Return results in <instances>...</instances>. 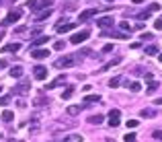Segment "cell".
Instances as JSON below:
<instances>
[{
    "instance_id": "obj_46",
    "label": "cell",
    "mask_w": 162,
    "mask_h": 142,
    "mask_svg": "<svg viewBox=\"0 0 162 142\" xmlns=\"http://www.w3.org/2000/svg\"><path fill=\"white\" fill-rule=\"evenodd\" d=\"M0 37H2V35H0Z\"/></svg>"
},
{
    "instance_id": "obj_41",
    "label": "cell",
    "mask_w": 162,
    "mask_h": 142,
    "mask_svg": "<svg viewBox=\"0 0 162 142\" xmlns=\"http://www.w3.org/2000/svg\"><path fill=\"white\" fill-rule=\"evenodd\" d=\"M90 54H93L90 49H82V52H80V56H90Z\"/></svg>"
},
{
    "instance_id": "obj_16",
    "label": "cell",
    "mask_w": 162,
    "mask_h": 142,
    "mask_svg": "<svg viewBox=\"0 0 162 142\" xmlns=\"http://www.w3.org/2000/svg\"><path fill=\"white\" fill-rule=\"evenodd\" d=\"M101 101V97L99 95H94V93H90V95H86L84 97V105H88V103H99Z\"/></svg>"
},
{
    "instance_id": "obj_23",
    "label": "cell",
    "mask_w": 162,
    "mask_h": 142,
    "mask_svg": "<svg viewBox=\"0 0 162 142\" xmlns=\"http://www.w3.org/2000/svg\"><path fill=\"white\" fill-rule=\"evenodd\" d=\"M66 111H68V115H72V118H74V115H78V113H80V107H78V105H70Z\"/></svg>"
},
{
    "instance_id": "obj_44",
    "label": "cell",
    "mask_w": 162,
    "mask_h": 142,
    "mask_svg": "<svg viewBox=\"0 0 162 142\" xmlns=\"http://www.w3.org/2000/svg\"><path fill=\"white\" fill-rule=\"evenodd\" d=\"M107 2H115V0H107Z\"/></svg>"
},
{
    "instance_id": "obj_26",
    "label": "cell",
    "mask_w": 162,
    "mask_h": 142,
    "mask_svg": "<svg viewBox=\"0 0 162 142\" xmlns=\"http://www.w3.org/2000/svg\"><path fill=\"white\" fill-rule=\"evenodd\" d=\"M119 27H121V31H123V33H131V31H133V27H129L127 21H123V23L119 25Z\"/></svg>"
},
{
    "instance_id": "obj_35",
    "label": "cell",
    "mask_w": 162,
    "mask_h": 142,
    "mask_svg": "<svg viewBox=\"0 0 162 142\" xmlns=\"http://www.w3.org/2000/svg\"><path fill=\"white\" fill-rule=\"evenodd\" d=\"M127 128H129V130L138 128V119H127Z\"/></svg>"
},
{
    "instance_id": "obj_28",
    "label": "cell",
    "mask_w": 162,
    "mask_h": 142,
    "mask_svg": "<svg viewBox=\"0 0 162 142\" xmlns=\"http://www.w3.org/2000/svg\"><path fill=\"white\" fill-rule=\"evenodd\" d=\"M119 62H121V60H111V62H107V64L103 66V70H109V68H113V66H117Z\"/></svg>"
},
{
    "instance_id": "obj_15",
    "label": "cell",
    "mask_w": 162,
    "mask_h": 142,
    "mask_svg": "<svg viewBox=\"0 0 162 142\" xmlns=\"http://www.w3.org/2000/svg\"><path fill=\"white\" fill-rule=\"evenodd\" d=\"M49 39H51L49 35H41V37H37L31 46H33V47H39V46H43V43H49Z\"/></svg>"
},
{
    "instance_id": "obj_33",
    "label": "cell",
    "mask_w": 162,
    "mask_h": 142,
    "mask_svg": "<svg viewBox=\"0 0 162 142\" xmlns=\"http://www.w3.org/2000/svg\"><path fill=\"white\" fill-rule=\"evenodd\" d=\"M8 103H11V97L8 95H2L0 97V105H8Z\"/></svg>"
},
{
    "instance_id": "obj_29",
    "label": "cell",
    "mask_w": 162,
    "mask_h": 142,
    "mask_svg": "<svg viewBox=\"0 0 162 142\" xmlns=\"http://www.w3.org/2000/svg\"><path fill=\"white\" fill-rule=\"evenodd\" d=\"M33 103L39 107V105H45V103H49V99H47V97H39V99H35Z\"/></svg>"
},
{
    "instance_id": "obj_7",
    "label": "cell",
    "mask_w": 162,
    "mask_h": 142,
    "mask_svg": "<svg viewBox=\"0 0 162 142\" xmlns=\"http://www.w3.org/2000/svg\"><path fill=\"white\" fill-rule=\"evenodd\" d=\"M21 17H23V12H21V11H11L8 14H6V23H8V25L17 23V21H21Z\"/></svg>"
},
{
    "instance_id": "obj_2",
    "label": "cell",
    "mask_w": 162,
    "mask_h": 142,
    "mask_svg": "<svg viewBox=\"0 0 162 142\" xmlns=\"http://www.w3.org/2000/svg\"><path fill=\"white\" fill-rule=\"evenodd\" d=\"M88 35H90L88 29H84V31H80V33H74V35L70 37V43H82V41L88 39Z\"/></svg>"
},
{
    "instance_id": "obj_38",
    "label": "cell",
    "mask_w": 162,
    "mask_h": 142,
    "mask_svg": "<svg viewBox=\"0 0 162 142\" xmlns=\"http://www.w3.org/2000/svg\"><path fill=\"white\" fill-rule=\"evenodd\" d=\"M111 49H113V43H107V46L103 47V54H109Z\"/></svg>"
},
{
    "instance_id": "obj_3",
    "label": "cell",
    "mask_w": 162,
    "mask_h": 142,
    "mask_svg": "<svg viewBox=\"0 0 162 142\" xmlns=\"http://www.w3.org/2000/svg\"><path fill=\"white\" fill-rule=\"evenodd\" d=\"M29 91H31V83L29 80H23V83H19L12 89V93H17V95H27Z\"/></svg>"
},
{
    "instance_id": "obj_27",
    "label": "cell",
    "mask_w": 162,
    "mask_h": 142,
    "mask_svg": "<svg viewBox=\"0 0 162 142\" xmlns=\"http://www.w3.org/2000/svg\"><path fill=\"white\" fill-rule=\"evenodd\" d=\"M160 87V83H156V80H152V83H148V93H154L156 89Z\"/></svg>"
},
{
    "instance_id": "obj_1",
    "label": "cell",
    "mask_w": 162,
    "mask_h": 142,
    "mask_svg": "<svg viewBox=\"0 0 162 142\" xmlns=\"http://www.w3.org/2000/svg\"><path fill=\"white\" fill-rule=\"evenodd\" d=\"M72 66H76V60L72 56H64L56 62V68H72Z\"/></svg>"
},
{
    "instance_id": "obj_45",
    "label": "cell",
    "mask_w": 162,
    "mask_h": 142,
    "mask_svg": "<svg viewBox=\"0 0 162 142\" xmlns=\"http://www.w3.org/2000/svg\"><path fill=\"white\" fill-rule=\"evenodd\" d=\"M12 2H17V0H12Z\"/></svg>"
},
{
    "instance_id": "obj_24",
    "label": "cell",
    "mask_w": 162,
    "mask_h": 142,
    "mask_svg": "<svg viewBox=\"0 0 162 142\" xmlns=\"http://www.w3.org/2000/svg\"><path fill=\"white\" fill-rule=\"evenodd\" d=\"M21 74H23V68H21V66H12V68H11V76L19 78Z\"/></svg>"
},
{
    "instance_id": "obj_42",
    "label": "cell",
    "mask_w": 162,
    "mask_h": 142,
    "mask_svg": "<svg viewBox=\"0 0 162 142\" xmlns=\"http://www.w3.org/2000/svg\"><path fill=\"white\" fill-rule=\"evenodd\" d=\"M154 103H156V105H162V97H158V99H154Z\"/></svg>"
},
{
    "instance_id": "obj_9",
    "label": "cell",
    "mask_w": 162,
    "mask_h": 142,
    "mask_svg": "<svg viewBox=\"0 0 162 142\" xmlns=\"http://www.w3.org/2000/svg\"><path fill=\"white\" fill-rule=\"evenodd\" d=\"M66 83V74H62V76H58L56 80H51V83L45 87V91H51V89H56V87H62V84Z\"/></svg>"
},
{
    "instance_id": "obj_22",
    "label": "cell",
    "mask_w": 162,
    "mask_h": 142,
    "mask_svg": "<svg viewBox=\"0 0 162 142\" xmlns=\"http://www.w3.org/2000/svg\"><path fill=\"white\" fill-rule=\"evenodd\" d=\"M158 115V111H154V109H142V118H156Z\"/></svg>"
},
{
    "instance_id": "obj_12",
    "label": "cell",
    "mask_w": 162,
    "mask_h": 142,
    "mask_svg": "<svg viewBox=\"0 0 162 142\" xmlns=\"http://www.w3.org/2000/svg\"><path fill=\"white\" fill-rule=\"evenodd\" d=\"M49 17H51V8H43L41 12H37L35 21H37V23H41V21H45V19H49Z\"/></svg>"
},
{
    "instance_id": "obj_34",
    "label": "cell",
    "mask_w": 162,
    "mask_h": 142,
    "mask_svg": "<svg viewBox=\"0 0 162 142\" xmlns=\"http://www.w3.org/2000/svg\"><path fill=\"white\" fill-rule=\"evenodd\" d=\"M123 142H136V134H133V132H131V134H125Z\"/></svg>"
},
{
    "instance_id": "obj_6",
    "label": "cell",
    "mask_w": 162,
    "mask_h": 142,
    "mask_svg": "<svg viewBox=\"0 0 162 142\" xmlns=\"http://www.w3.org/2000/svg\"><path fill=\"white\" fill-rule=\"evenodd\" d=\"M74 27H76L74 23H64V21H60V23L56 25V31H58V33H68V31L74 29Z\"/></svg>"
},
{
    "instance_id": "obj_11",
    "label": "cell",
    "mask_w": 162,
    "mask_h": 142,
    "mask_svg": "<svg viewBox=\"0 0 162 142\" xmlns=\"http://www.w3.org/2000/svg\"><path fill=\"white\" fill-rule=\"evenodd\" d=\"M31 58H35V60L49 58V49H33V52H31Z\"/></svg>"
},
{
    "instance_id": "obj_18",
    "label": "cell",
    "mask_w": 162,
    "mask_h": 142,
    "mask_svg": "<svg viewBox=\"0 0 162 142\" xmlns=\"http://www.w3.org/2000/svg\"><path fill=\"white\" fill-rule=\"evenodd\" d=\"M105 35L113 37V39H123V37H127L125 33H119V31H105Z\"/></svg>"
},
{
    "instance_id": "obj_20",
    "label": "cell",
    "mask_w": 162,
    "mask_h": 142,
    "mask_svg": "<svg viewBox=\"0 0 162 142\" xmlns=\"http://www.w3.org/2000/svg\"><path fill=\"white\" fill-rule=\"evenodd\" d=\"M72 95H74V87H68L66 91H62V95H60V97H62L64 101H68V99L72 97Z\"/></svg>"
},
{
    "instance_id": "obj_31",
    "label": "cell",
    "mask_w": 162,
    "mask_h": 142,
    "mask_svg": "<svg viewBox=\"0 0 162 142\" xmlns=\"http://www.w3.org/2000/svg\"><path fill=\"white\" fill-rule=\"evenodd\" d=\"M129 89H131V93H139L142 84H139V83H131V84H129Z\"/></svg>"
},
{
    "instance_id": "obj_40",
    "label": "cell",
    "mask_w": 162,
    "mask_h": 142,
    "mask_svg": "<svg viewBox=\"0 0 162 142\" xmlns=\"http://www.w3.org/2000/svg\"><path fill=\"white\" fill-rule=\"evenodd\" d=\"M64 46H66L64 41H58V43H56V46H53V47H56V49H64Z\"/></svg>"
},
{
    "instance_id": "obj_5",
    "label": "cell",
    "mask_w": 162,
    "mask_h": 142,
    "mask_svg": "<svg viewBox=\"0 0 162 142\" xmlns=\"http://www.w3.org/2000/svg\"><path fill=\"white\" fill-rule=\"evenodd\" d=\"M33 76L37 80H45L47 78V68L45 66H35L33 68Z\"/></svg>"
},
{
    "instance_id": "obj_36",
    "label": "cell",
    "mask_w": 162,
    "mask_h": 142,
    "mask_svg": "<svg viewBox=\"0 0 162 142\" xmlns=\"http://www.w3.org/2000/svg\"><path fill=\"white\" fill-rule=\"evenodd\" d=\"M154 29H156V31H162V19H156V21H154Z\"/></svg>"
},
{
    "instance_id": "obj_30",
    "label": "cell",
    "mask_w": 162,
    "mask_h": 142,
    "mask_svg": "<svg viewBox=\"0 0 162 142\" xmlns=\"http://www.w3.org/2000/svg\"><path fill=\"white\" fill-rule=\"evenodd\" d=\"M150 14H152L150 11H144V12H139V14H138V19H139V21H148V19H150Z\"/></svg>"
},
{
    "instance_id": "obj_10",
    "label": "cell",
    "mask_w": 162,
    "mask_h": 142,
    "mask_svg": "<svg viewBox=\"0 0 162 142\" xmlns=\"http://www.w3.org/2000/svg\"><path fill=\"white\" fill-rule=\"evenodd\" d=\"M94 14H96V11H94V8H88V11H82L80 14H78V21H80V23H84V21L93 19Z\"/></svg>"
},
{
    "instance_id": "obj_21",
    "label": "cell",
    "mask_w": 162,
    "mask_h": 142,
    "mask_svg": "<svg viewBox=\"0 0 162 142\" xmlns=\"http://www.w3.org/2000/svg\"><path fill=\"white\" fill-rule=\"evenodd\" d=\"M146 54H148V56H156V54H160V47L158 46H148L146 47Z\"/></svg>"
},
{
    "instance_id": "obj_37",
    "label": "cell",
    "mask_w": 162,
    "mask_h": 142,
    "mask_svg": "<svg viewBox=\"0 0 162 142\" xmlns=\"http://www.w3.org/2000/svg\"><path fill=\"white\" fill-rule=\"evenodd\" d=\"M156 140H162V130H154V134H152Z\"/></svg>"
},
{
    "instance_id": "obj_13",
    "label": "cell",
    "mask_w": 162,
    "mask_h": 142,
    "mask_svg": "<svg viewBox=\"0 0 162 142\" xmlns=\"http://www.w3.org/2000/svg\"><path fill=\"white\" fill-rule=\"evenodd\" d=\"M60 142H84V138H82L80 134H68V136H64Z\"/></svg>"
},
{
    "instance_id": "obj_32",
    "label": "cell",
    "mask_w": 162,
    "mask_h": 142,
    "mask_svg": "<svg viewBox=\"0 0 162 142\" xmlns=\"http://www.w3.org/2000/svg\"><path fill=\"white\" fill-rule=\"evenodd\" d=\"M27 6H29L31 11H37V8H39V2H37V0H29V4H27Z\"/></svg>"
},
{
    "instance_id": "obj_8",
    "label": "cell",
    "mask_w": 162,
    "mask_h": 142,
    "mask_svg": "<svg viewBox=\"0 0 162 142\" xmlns=\"http://www.w3.org/2000/svg\"><path fill=\"white\" fill-rule=\"evenodd\" d=\"M115 21H113V17H101V19H96V27H113Z\"/></svg>"
},
{
    "instance_id": "obj_19",
    "label": "cell",
    "mask_w": 162,
    "mask_h": 142,
    "mask_svg": "<svg viewBox=\"0 0 162 142\" xmlns=\"http://www.w3.org/2000/svg\"><path fill=\"white\" fill-rule=\"evenodd\" d=\"M14 119V113H12L11 109H4L2 111V121H12Z\"/></svg>"
},
{
    "instance_id": "obj_43",
    "label": "cell",
    "mask_w": 162,
    "mask_h": 142,
    "mask_svg": "<svg viewBox=\"0 0 162 142\" xmlns=\"http://www.w3.org/2000/svg\"><path fill=\"white\" fill-rule=\"evenodd\" d=\"M158 60H160V62H162V52H160V54H158Z\"/></svg>"
},
{
    "instance_id": "obj_14",
    "label": "cell",
    "mask_w": 162,
    "mask_h": 142,
    "mask_svg": "<svg viewBox=\"0 0 162 142\" xmlns=\"http://www.w3.org/2000/svg\"><path fill=\"white\" fill-rule=\"evenodd\" d=\"M19 49H21V43H8V46L0 47L2 54H6V52H19Z\"/></svg>"
},
{
    "instance_id": "obj_39",
    "label": "cell",
    "mask_w": 162,
    "mask_h": 142,
    "mask_svg": "<svg viewBox=\"0 0 162 142\" xmlns=\"http://www.w3.org/2000/svg\"><path fill=\"white\" fill-rule=\"evenodd\" d=\"M154 11H160V4H156V2L150 4V12H154Z\"/></svg>"
},
{
    "instance_id": "obj_4",
    "label": "cell",
    "mask_w": 162,
    "mask_h": 142,
    "mask_svg": "<svg viewBox=\"0 0 162 142\" xmlns=\"http://www.w3.org/2000/svg\"><path fill=\"white\" fill-rule=\"evenodd\" d=\"M119 119H121V111H119V109H111V111H109V126L117 128V126H119Z\"/></svg>"
},
{
    "instance_id": "obj_25",
    "label": "cell",
    "mask_w": 162,
    "mask_h": 142,
    "mask_svg": "<svg viewBox=\"0 0 162 142\" xmlns=\"http://www.w3.org/2000/svg\"><path fill=\"white\" fill-rule=\"evenodd\" d=\"M121 84V76H113V78H109V87L111 89H115V87H119Z\"/></svg>"
},
{
    "instance_id": "obj_17",
    "label": "cell",
    "mask_w": 162,
    "mask_h": 142,
    "mask_svg": "<svg viewBox=\"0 0 162 142\" xmlns=\"http://www.w3.org/2000/svg\"><path fill=\"white\" fill-rule=\"evenodd\" d=\"M103 121H105V118L101 115V113H96V115H90V118H88V124H96V126H99V124H103Z\"/></svg>"
}]
</instances>
